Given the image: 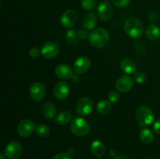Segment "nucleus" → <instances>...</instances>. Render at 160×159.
Instances as JSON below:
<instances>
[{
  "label": "nucleus",
  "mask_w": 160,
  "mask_h": 159,
  "mask_svg": "<svg viewBox=\"0 0 160 159\" xmlns=\"http://www.w3.org/2000/svg\"><path fill=\"white\" fill-rule=\"evenodd\" d=\"M120 99V94L116 90H112L108 94V100L110 101L111 103H115L117 101H119Z\"/></svg>",
  "instance_id": "obj_27"
},
{
  "label": "nucleus",
  "mask_w": 160,
  "mask_h": 159,
  "mask_svg": "<svg viewBox=\"0 0 160 159\" xmlns=\"http://www.w3.org/2000/svg\"><path fill=\"white\" fill-rule=\"evenodd\" d=\"M147 37L152 41H156L160 37V28L155 24H151L145 30Z\"/></svg>",
  "instance_id": "obj_21"
},
{
  "label": "nucleus",
  "mask_w": 160,
  "mask_h": 159,
  "mask_svg": "<svg viewBox=\"0 0 160 159\" xmlns=\"http://www.w3.org/2000/svg\"><path fill=\"white\" fill-rule=\"evenodd\" d=\"M68 153H69V154H70V155H72V154H73V150H72V149L69 150V151H68Z\"/></svg>",
  "instance_id": "obj_37"
},
{
  "label": "nucleus",
  "mask_w": 160,
  "mask_h": 159,
  "mask_svg": "<svg viewBox=\"0 0 160 159\" xmlns=\"http://www.w3.org/2000/svg\"><path fill=\"white\" fill-rule=\"evenodd\" d=\"M114 159H130V158L128 157V156L125 155V154H119V155H117Z\"/></svg>",
  "instance_id": "obj_34"
},
{
  "label": "nucleus",
  "mask_w": 160,
  "mask_h": 159,
  "mask_svg": "<svg viewBox=\"0 0 160 159\" xmlns=\"http://www.w3.org/2000/svg\"><path fill=\"white\" fill-rule=\"evenodd\" d=\"M141 140L145 143H150L154 140V134L149 129H143L139 134Z\"/></svg>",
  "instance_id": "obj_23"
},
{
  "label": "nucleus",
  "mask_w": 160,
  "mask_h": 159,
  "mask_svg": "<svg viewBox=\"0 0 160 159\" xmlns=\"http://www.w3.org/2000/svg\"><path fill=\"white\" fill-rule=\"evenodd\" d=\"M42 114L48 119L55 118L56 116V108L55 104L51 101H46L42 105Z\"/></svg>",
  "instance_id": "obj_17"
},
{
  "label": "nucleus",
  "mask_w": 160,
  "mask_h": 159,
  "mask_svg": "<svg viewBox=\"0 0 160 159\" xmlns=\"http://www.w3.org/2000/svg\"><path fill=\"white\" fill-rule=\"evenodd\" d=\"M34 1H38V0H34Z\"/></svg>",
  "instance_id": "obj_39"
},
{
  "label": "nucleus",
  "mask_w": 160,
  "mask_h": 159,
  "mask_svg": "<svg viewBox=\"0 0 160 159\" xmlns=\"http://www.w3.org/2000/svg\"><path fill=\"white\" fill-rule=\"evenodd\" d=\"M35 132L37 136H38L39 137H46L49 134L50 129L46 125L40 123V124H38L36 126Z\"/></svg>",
  "instance_id": "obj_25"
},
{
  "label": "nucleus",
  "mask_w": 160,
  "mask_h": 159,
  "mask_svg": "<svg viewBox=\"0 0 160 159\" xmlns=\"http://www.w3.org/2000/svg\"><path fill=\"white\" fill-rule=\"evenodd\" d=\"M42 55V50L39 49L37 47H34V48H31L29 51V55L33 59H36L38 58L39 56Z\"/></svg>",
  "instance_id": "obj_29"
},
{
  "label": "nucleus",
  "mask_w": 160,
  "mask_h": 159,
  "mask_svg": "<svg viewBox=\"0 0 160 159\" xmlns=\"http://www.w3.org/2000/svg\"><path fill=\"white\" fill-rule=\"evenodd\" d=\"M72 155H70L68 152L67 153H59L56 154L52 159H72Z\"/></svg>",
  "instance_id": "obj_32"
},
{
  "label": "nucleus",
  "mask_w": 160,
  "mask_h": 159,
  "mask_svg": "<svg viewBox=\"0 0 160 159\" xmlns=\"http://www.w3.org/2000/svg\"><path fill=\"white\" fill-rule=\"evenodd\" d=\"M78 20V14L73 9H67L60 17V24L66 28L74 26Z\"/></svg>",
  "instance_id": "obj_9"
},
{
  "label": "nucleus",
  "mask_w": 160,
  "mask_h": 159,
  "mask_svg": "<svg viewBox=\"0 0 160 159\" xmlns=\"http://www.w3.org/2000/svg\"><path fill=\"white\" fill-rule=\"evenodd\" d=\"M89 35H90V34L88 33V30L84 29V28L82 30H80L78 32V38L81 39V40H85V39L89 38Z\"/></svg>",
  "instance_id": "obj_31"
},
{
  "label": "nucleus",
  "mask_w": 160,
  "mask_h": 159,
  "mask_svg": "<svg viewBox=\"0 0 160 159\" xmlns=\"http://www.w3.org/2000/svg\"><path fill=\"white\" fill-rule=\"evenodd\" d=\"M82 26L86 30L94 29L97 24V17L94 12H88L82 19Z\"/></svg>",
  "instance_id": "obj_16"
},
{
  "label": "nucleus",
  "mask_w": 160,
  "mask_h": 159,
  "mask_svg": "<svg viewBox=\"0 0 160 159\" xmlns=\"http://www.w3.org/2000/svg\"><path fill=\"white\" fill-rule=\"evenodd\" d=\"M96 3V0H81V6L84 10H92Z\"/></svg>",
  "instance_id": "obj_26"
},
{
  "label": "nucleus",
  "mask_w": 160,
  "mask_h": 159,
  "mask_svg": "<svg viewBox=\"0 0 160 159\" xmlns=\"http://www.w3.org/2000/svg\"><path fill=\"white\" fill-rule=\"evenodd\" d=\"M134 84V80L128 75H123L117 79L116 83V87L119 92L121 93H126L132 89Z\"/></svg>",
  "instance_id": "obj_12"
},
{
  "label": "nucleus",
  "mask_w": 160,
  "mask_h": 159,
  "mask_svg": "<svg viewBox=\"0 0 160 159\" xmlns=\"http://www.w3.org/2000/svg\"><path fill=\"white\" fill-rule=\"evenodd\" d=\"M94 107V102L88 97H83L80 98L76 105V110L78 114L85 116L92 112Z\"/></svg>",
  "instance_id": "obj_7"
},
{
  "label": "nucleus",
  "mask_w": 160,
  "mask_h": 159,
  "mask_svg": "<svg viewBox=\"0 0 160 159\" xmlns=\"http://www.w3.org/2000/svg\"><path fill=\"white\" fill-rule=\"evenodd\" d=\"M111 109H112L111 102L109 101H106V100H102V101H99L96 106V110L98 113L102 115L109 114Z\"/></svg>",
  "instance_id": "obj_22"
},
{
  "label": "nucleus",
  "mask_w": 160,
  "mask_h": 159,
  "mask_svg": "<svg viewBox=\"0 0 160 159\" xmlns=\"http://www.w3.org/2000/svg\"><path fill=\"white\" fill-rule=\"evenodd\" d=\"M5 157H6V156H5L4 154H2V153H1V154H0V157H1V159H4Z\"/></svg>",
  "instance_id": "obj_36"
},
{
  "label": "nucleus",
  "mask_w": 160,
  "mask_h": 159,
  "mask_svg": "<svg viewBox=\"0 0 160 159\" xmlns=\"http://www.w3.org/2000/svg\"><path fill=\"white\" fill-rule=\"evenodd\" d=\"M146 159H154V158H151V157H149V158H146Z\"/></svg>",
  "instance_id": "obj_38"
},
{
  "label": "nucleus",
  "mask_w": 160,
  "mask_h": 159,
  "mask_svg": "<svg viewBox=\"0 0 160 159\" xmlns=\"http://www.w3.org/2000/svg\"><path fill=\"white\" fill-rule=\"evenodd\" d=\"M88 40L91 45L95 48H104L109 43V34L105 28H98L90 33Z\"/></svg>",
  "instance_id": "obj_1"
},
{
  "label": "nucleus",
  "mask_w": 160,
  "mask_h": 159,
  "mask_svg": "<svg viewBox=\"0 0 160 159\" xmlns=\"http://www.w3.org/2000/svg\"><path fill=\"white\" fill-rule=\"evenodd\" d=\"M136 119L141 126H147L153 123L155 115L149 107L145 105L140 106L136 111Z\"/></svg>",
  "instance_id": "obj_3"
},
{
  "label": "nucleus",
  "mask_w": 160,
  "mask_h": 159,
  "mask_svg": "<svg viewBox=\"0 0 160 159\" xmlns=\"http://www.w3.org/2000/svg\"><path fill=\"white\" fill-rule=\"evenodd\" d=\"M120 69L127 74H132L136 71V64L130 59H123L120 62Z\"/></svg>",
  "instance_id": "obj_19"
},
{
  "label": "nucleus",
  "mask_w": 160,
  "mask_h": 159,
  "mask_svg": "<svg viewBox=\"0 0 160 159\" xmlns=\"http://www.w3.org/2000/svg\"><path fill=\"white\" fill-rule=\"evenodd\" d=\"M91 65L92 62L90 59L86 56H81L77 59L73 63V70L78 74H83L90 69Z\"/></svg>",
  "instance_id": "obj_13"
},
{
  "label": "nucleus",
  "mask_w": 160,
  "mask_h": 159,
  "mask_svg": "<svg viewBox=\"0 0 160 159\" xmlns=\"http://www.w3.org/2000/svg\"><path fill=\"white\" fill-rule=\"evenodd\" d=\"M29 94L31 98L35 101H40L45 95V87L42 83L35 82L30 87Z\"/></svg>",
  "instance_id": "obj_11"
},
{
  "label": "nucleus",
  "mask_w": 160,
  "mask_h": 159,
  "mask_svg": "<svg viewBox=\"0 0 160 159\" xmlns=\"http://www.w3.org/2000/svg\"><path fill=\"white\" fill-rule=\"evenodd\" d=\"M123 28L126 34L132 38H138L144 32L143 24L141 20L135 17H131L127 20Z\"/></svg>",
  "instance_id": "obj_2"
},
{
  "label": "nucleus",
  "mask_w": 160,
  "mask_h": 159,
  "mask_svg": "<svg viewBox=\"0 0 160 159\" xmlns=\"http://www.w3.org/2000/svg\"><path fill=\"white\" fill-rule=\"evenodd\" d=\"M55 74L62 80H69L73 76V70L67 64H59L55 69Z\"/></svg>",
  "instance_id": "obj_14"
},
{
  "label": "nucleus",
  "mask_w": 160,
  "mask_h": 159,
  "mask_svg": "<svg viewBox=\"0 0 160 159\" xmlns=\"http://www.w3.org/2000/svg\"><path fill=\"white\" fill-rule=\"evenodd\" d=\"M36 126L32 120L25 118L20 121L17 126V132L21 137H28L34 131H35Z\"/></svg>",
  "instance_id": "obj_8"
},
{
  "label": "nucleus",
  "mask_w": 160,
  "mask_h": 159,
  "mask_svg": "<svg viewBox=\"0 0 160 159\" xmlns=\"http://www.w3.org/2000/svg\"><path fill=\"white\" fill-rule=\"evenodd\" d=\"M65 38L66 41L68 42L69 44H71V45H75L78 42V33L73 29L68 30V31L66 32L65 34Z\"/></svg>",
  "instance_id": "obj_24"
},
{
  "label": "nucleus",
  "mask_w": 160,
  "mask_h": 159,
  "mask_svg": "<svg viewBox=\"0 0 160 159\" xmlns=\"http://www.w3.org/2000/svg\"><path fill=\"white\" fill-rule=\"evenodd\" d=\"M109 155L111 156V157H114V158H115L116 157H117V152H116V151L114 149H112V150H110V151H109Z\"/></svg>",
  "instance_id": "obj_35"
},
{
  "label": "nucleus",
  "mask_w": 160,
  "mask_h": 159,
  "mask_svg": "<svg viewBox=\"0 0 160 159\" xmlns=\"http://www.w3.org/2000/svg\"><path fill=\"white\" fill-rule=\"evenodd\" d=\"M69 92H70L69 86L67 85V83L62 82V81L57 83L53 90L55 97L59 100L66 99L69 95Z\"/></svg>",
  "instance_id": "obj_15"
},
{
  "label": "nucleus",
  "mask_w": 160,
  "mask_h": 159,
  "mask_svg": "<svg viewBox=\"0 0 160 159\" xmlns=\"http://www.w3.org/2000/svg\"><path fill=\"white\" fill-rule=\"evenodd\" d=\"M23 153V147L17 141L8 143L4 150V154L8 159H19Z\"/></svg>",
  "instance_id": "obj_6"
},
{
  "label": "nucleus",
  "mask_w": 160,
  "mask_h": 159,
  "mask_svg": "<svg viewBox=\"0 0 160 159\" xmlns=\"http://www.w3.org/2000/svg\"><path fill=\"white\" fill-rule=\"evenodd\" d=\"M134 79H135V81L138 84H142L146 80V75L145 73H142V72H139V73H137L134 74Z\"/></svg>",
  "instance_id": "obj_30"
},
{
  "label": "nucleus",
  "mask_w": 160,
  "mask_h": 159,
  "mask_svg": "<svg viewBox=\"0 0 160 159\" xmlns=\"http://www.w3.org/2000/svg\"><path fill=\"white\" fill-rule=\"evenodd\" d=\"M72 119V115L70 112L67 111H62V112H59L56 116L55 117L54 120L55 123L58 125H67L70 122Z\"/></svg>",
  "instance_id": "obj_20"
},
{
  "label": "nucleus",
  "mask_w": 160,
  "mask_h": 159,
  "mask_svg": "<svg viewBox=\"0 0 160 159\" xmlns=\"http://www.w3.org/2000/svg\"><path fill=\"white\" fill-rule=\"evenodd\" d=\"M42 55L46 59H52L56 58L59 55L60 48L59 44L50 41H47L42 47Z\"/></svg>",
  "instance_id": "obj_5"
},
{
  "label": "nucleus",
  "mask_w": 160,
  "mask_h": 159,
  "mask_svg": "<svg viewBox=\"0 0 160 159\" xmlns=\"http://www.w3.org/2000/svg\"><path fill=\"white\" fill-rule=\"evenodd\" d=\"M91 151L98 158H101L106 153V147L100 140H95L91 144Z\"/></svg>",
  "instance_id": "obj_18"
},
{
  "label": "nucleus",
  "mask_w": 160,
  "mask_h": 159,
  "mask_svg": "<svg viewBox=\"0 0 160 159\" xmlns=\"http://www.w3.org/2000/svg\"><path fill=\"white\" fill-rule=\"evenodd\" d=\"M98 15L103 21H107L113 15V8L112 4L107 1H102L98 6Z\"/></svg>",
  "instance_id": "obj_10"
},
{
  "label": "nucleus",
  "mask_w": 160,
  "mask_h": 159,
  "mask_svg": "<svg viewBox=\"0 0 160 159\" xmlns=\"http://www.w3.org/2000/svg\"><path fill=\"white\" fill-rule=\"evenodd\" d=\"M153 129H154V131L156 132V133L160 134V118L159 119H158L157 121L154 123Z\"/></svg>",
  "instance_id": "obj_33"
},
{
  "label": "nucleus",
  "mask_w": 160,
  "mask_h": 159,
  "mask_svg": "<svg viewBox=\"0 0 160 159\" xmlns=\"http://www.w3.org/2000/svg\"><path fill=\"white\" fill-rule=\"evenodd\" d=\"M131 1V0H112L114 6L119 8L126 7L127 6L130 4Z\"/></svg>",
  "instance_id": "obj_28"
},
{
  "label": "nucleus",
  "mask_w": 160,
  "mask_h": 159,
  "mask_svg": "<svg viewBox=\"0 0 160 159\" xmlns=\"http://www.w3.org/2000/svg\"><path fill=\"white\" fill-rule=\"evenodd\" d=\"M70 130L78 137H84L89 133L91 126L88 122L83 118H76L70 124Z\"/></svg>",
  "instance_id": "obj_4"
}]
</instances>
